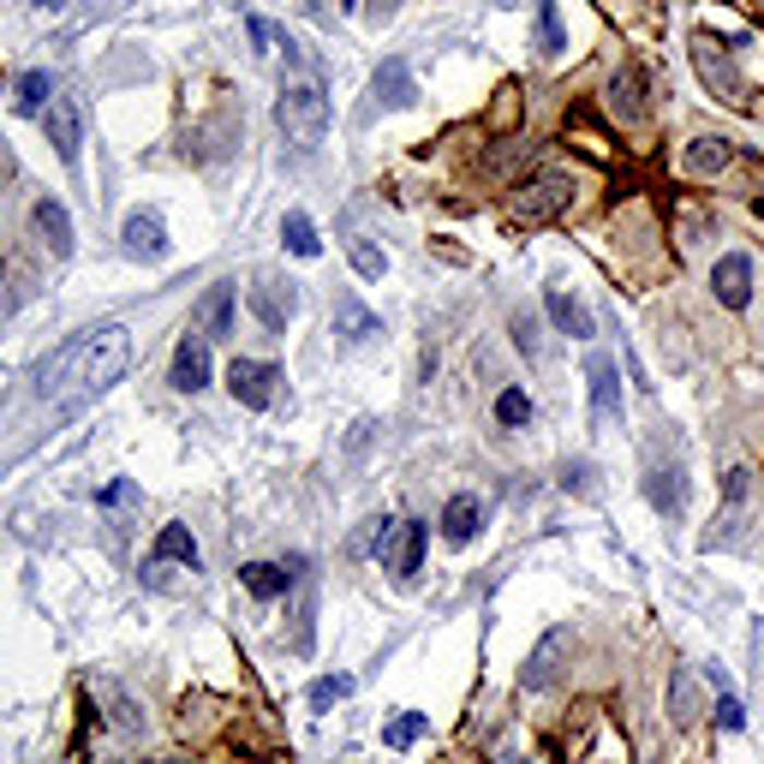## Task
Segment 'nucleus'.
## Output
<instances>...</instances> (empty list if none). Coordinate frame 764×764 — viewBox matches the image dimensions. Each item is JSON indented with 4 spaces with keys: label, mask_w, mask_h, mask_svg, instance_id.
I'll return each mask as SVG.
<instances>
[{
    "label": "nucleus",
    "mask_w": 764,
    "mask_h": 764,
    "mask_svg": "<svg viewBox=\"0 0 764 764\" xmlns=\"http://www.w3.org/2000/svg\"><path fill=\"white\" fill-rule=\"evenodd\" d=\"M126 359H132V341H126L120 323H102L91 335L67 341L55 359L43 365V401H60V406H79L102 394L108 382H120Z\"/></svg>",
    "instance_id": "1"
},
{
    "label": "nucleus",
    "mask_w": 764,
    "mask_h": 764,
    "mask_svg": "<svg viewBox=\"0 0 764 764\" xmlns=\"http://www.w3.org/2000/svg\"><path fill=\"white\" fill-rule=\"evenodd\" d=\"M275 126H282L287 144H299V150L323 144V132H329V96L317 91V84H293V91H282V102H275Z\"/></svg>",
    "instance_id": "2"
},
{
    "label": "nucleus",
    "mask_w": 764,
    "mask_h": 764,
    "mask_svg": "<svg viewBox=\"0 0 764 764\" xmlns=\"http://www.w3.org/2000/svg\"><path fill=\"white\" fill-rule=\"evenodd\" d=\"M568 203H573V180H568V174H538V180H526L514 198H508V215L526 222V227H544L550 215H562Z\"/></svg>",
    "instance_id": "3"
},
{
    "label": "nucleus",
    "mask_w": 764,
    "mask_h": 764,
    "mask_svg": "<svg viewBox=\"0 0 764 764\" xmlns=\"http://www.w3.org/2000/svg\"><path fill=\"white\" fill-rule=\"evenodd\" d=\"M377 556H382V568H389L394 580H413L418 562H425V526H418V520H389Z\"/></svg>",
    "instance_id": "4"
},
{
    "label": "nucleus",
    "mask_w": 764,
    "mask_h": 764,
    "mask_svg": "<svg viewBox=\"0 0 764 764\" xmlns=\"http://www.w3.org/2000/svg\"><path fill=\"white\" fill-rule=\"evenodd\" d=\"M568 652H573V633H568V628H550V633L538 640V652L526 657V675H520V687H526V693H544V687L562 675Z\"/></svg>",
    "instance_id": "5"
},
{
    "label": "nucleus",
    "mask_w": 764,
    "mask_h": 764,
    "mask_svg": "<svg viewBox=\"0 0 764 764\" xmlns=\"http://www.w3.org/2000/svg\"><path fill=\"white\" fill-rule=\"evenodd\" d=\"M275 382H282L275 365H258V359H234V365H227V389H234V401L251 406V413H263V406H270Z\"/></svg>",
    "instance_id": "6"
},
{
    "label": "nucleus",
    "mask_w": 764,
    "mask_h": 764,
    "mask_svg": "<svg viewBox=\"0 0 764 764\" xmlns=\"http://www.w3.org/2000/svg\"><path fill=\"white\" fill-rule=\"evenodd\" d=\"M585 377H592V406H597V425H616V418H621V365L597 353V359L585 365Z\"/></svg>",
    "instance_id": "7"
},
{
    "label": "nucleus",
    "mask_w": 764,
    "mask_h": 764,
    "mask_svg": "<svg viewBox=\"0 0 764 764\" xmlns=\"http://www.w3.org/2000/svg\"><path fill=\"white\" fill-rule=\"evenodd\" d=\"M43 126H48V144H55V156H60V162H79L84 132H79V108H72L67 96H55V102L43 108Z\"/></svg>",
    "instance_id": "8"
},
{
    "label": "nucleus",
    "mask_w": 764,
    "mask_h": 764,
    "mask_svg": "<svg viewBox=\"0 0 764 764\" xmlns=\"http://www.w3.org/2000/svg\"><path fill=\"white\" fill-rule=\"evenodd\" d=\"M693 60H699V79H705L711 91H723L729 102H747V84L735 79L729 55H717V43H711V36H699V43H693Z\"/></svg>",
    "instance_id": "9"
},
{
    "label": "nucleus",
    "mask_w": 764,
    "mask_h": 764,
    "mask_svg": "<svg viewBox=\"0 0 764 764\" xmlns=\"http://www.w3.org/2000/svg\"><path fill=\"white\" fill-rule=\"evenodd\" d=\"M711 287H717V299L729 305V311H741V305L753 299V263H747L741 251L717 258V275H711Z\"/></svg>",
    "instance_id": "10"
},
{
    "label": "nucleus",
    "mask_w": 764,
    "mask_h": 764,
    "mask_svg": "<svg viewBox=\"0 0 764 764\" xmlns=\"http://www.w3.org/2000/svg\"><path fill=\"white\" fill-rule=\"evenodd\" d=\"M609 114H616L621 126H640L645 120V79H640V67H621L616 79H609Z\"/></svg>",
    "instance_id": "11"
},
{
    "label": "nucleus",
    "mask_w": 764,
    "mask_h": 764,
    "mask_svg": "<svg viewBox=\"0 0 764 764\" xmlns=\"http://www.w3.org/2000/svg\"><path fill=\"white\" fill-rule=\"evenodd\" d=\"M210 382V341L203 335H186L180 353H174V389L180 394H198Z\"/></svg>",
    "instance_id": "12"
},
{
    "label": "nucleus",
    "mask_w": 764,
    "mask_h": 764,
    "mask_svg": "<svg viewBox=\"0 0 764 764\" xmlns=\"http://www.w3.org/2000/svg\"><path fill=\"white\" fill-rule=\"evenodd\" d=\"M31 222H36V234H43V246L55 251V258H72V215H67V203L43 198L31 210Z\"/></svg>",
    "instance_id": "13"
},
{
    "label": "nucleus",
    "mask_w": 764,
    "mask_h": 764,
    "mask_svg": "<svg viewBox=\"0 0 764 764\" xmlns=\"http://www.w3.org/2000/svg\"><path fill=\"white\" fill-rule=\"evenodd\" d=\"M126 251H132V258H168V227H162L156 210H138L132 222H126Z\"/></svg>",
    "instance_id": "14"
},
{
    "label": "nucleus",
    "mask_w": 764,
    "mask_h": 764,
    "mask_svg": "<svg viewBox=\"0 0 764 764\" xmlns=\"http://www.w3.org/2000/svg\"><path fill=\"white\" fill-rule=\"evenodd\" d=\"M544 305H550V323L562 329V335H573V341H592V335H597L592 311H585V305L573 299V293H562V287H556V293H550V299H544Z\"/></svg>",
    "instance_id": "15"
},
{
    "label": "nucleus",
    "mask_w": 764,
    "mask_h": 764,
    "mask_svg": "<svg viewBox=\"0 0 764 764\" xmlns=\"http://www.w3.org/2000/svg\"><path fill=\"white\" fill-rule=\"evenodd\" d=\"M198 323H203V341H222V335H234V287H210L203 293V305H198Z\"/></svg>",
    "instance_id": "16"
},
{
    "label": "nucleus",
    "mask_w": 764,
    "mask_h": 764,
    "mask_svg": "<svg viewBox=\"0 0 764 764\" xmlns=\"http://www.w3.org/2000/svg\"><path fill=\"white\" fill-rule=\"evenodd\" d=\"M645 496H652V508H657V514H669V520L687 508V484H681L675 466H652V473H645Z\"/></svg>",
    "instance_id": "17"
},
{
    "label": "nucleus",
    "mask_w": 764,
    "mask_h": 764,
    "mask_svg": "<svg viewBox=\"0 0 764 764\" xmlns=\"http://www.w3.org/2000/svg\"><path fill=\"white\" fill-rule=\"evenodd\" d=\"M335 335H341V341H353V347H359V341L382 335V323H377L371 311H365L359 299H353V293H341V299H335Z\"/></svg>",
    "instance_id": "18"
},
{
    "label": "nucleus",
    "mask_w": 764,
    "mask_h": 764,
    "mask_svg": "<svg viewBox=\"0 0 764 764\" xmlns=\"http://www.w3.org/2000/svg\"><path fill=\"white\" fill-rule=\"evenodd\" d=\"M484 526V502L478 496H454L449 508H442V532H449V544H473Z\"/></svg>",
    "instance_id": "19"
},
{
    "label": "nucleus",
    "mask_w": 764,
    "mask_h": 764,
    "mask_svg": "<svg viewBox=\"0 0 764 764\" xmlns=\"http://www.w3.org/2000/svg\"><path fill=\"white\" fill-rule=\"evenodd\" d=\"M729 162H735L729 138H699V144L687 150V174H693V180H711V174H723Z\"/></svg>",
    "instance_id": "20"
},
{
    "label": "nucleus",
    "mask_w": 764,
    "mask_h": 764,
    "mask_svg": "<svg viewBox=\"0 0 764 764\" xmlns=\"http://www.w3.org/2000/svg\"><path fill=\"white\" fill-rule=\"evenodd\" d=\"M156 562H180V568L198 573L203 568V550H198V538H191L186 526H162L156 532Z\"/></svg>",
    "instance_id": "21"
},
{
    "label": "nucleus",
    "mask_w": 764,
    "mask_h": 764,
    "mask_svg": "<svg viewBox=\"0 0 764 764\" xmlns=\"http://www.w3.org/2000/svg\"><path fill=\"white\" fill-rule=\"evenodd\" d=\"M377 96L389 102V108H406L418 91H413V72H406V60H382V72H377Z\"/></svg>",
    "instance_id": "22"
},
{
    "label": "nucleus",
    "mask_w": 764,
    "mask_h": 764,
    "mask_svg": "<svg viewBox=\"0 0 764 764\" xmlns=\"http://www.w3.org/2000/svg\"><path fill=\"white\" fill-rule=\"evenodd\" d=\"M251 305H258V317H263V329H287V317L299 311V299L282 287H251Z\"/></svg>",
    "instance_id": "23"
},
{
    "label": "nucleus",
    "mask_w": 764,
    "mask_h": 764,
    "mask_svg": "<svg viewBox=\"0 0 764 764\" xmlns=\"http://www.w3.org/2000/svg\"><path fill=\"white\" fill-rule=\"evenodd\" d=\"M239 580H246L251 597H282L287 585H293V573L275 568V562H251V568H239Z\"/></svg>",
    "instance_id": "24"
},
{
    "label": "nucleus",
    "mask_w": 764,
    "mask_h": 764,
    "mask_svg": "<svg viewBox=\"0 0 764 764\" xmlns=\"http://www.w3.org/2000/svg\"><path fill=\"white\" fill-rule=\"evenodd\" d=\"M282 239H287L293 258H317V251H323V239H317V227H311V215H305V210H287Z\"/></svg>",
    "instance_id": "25"
},
{
    "label": "nucleus",
    "mask_w": 764,
    "mask_h": 764,
    "mask_svg": "<svg viewBox=\"0 0 764 764\" xmlns=\"http://www.w3.org/2000/svg\"><path fill=\"white\" fill-rule=\"evenodd\" d=\"M568 36H562V7L556 0H538V55H562Z\"/></svg>",
    "instance_id": "26"
},
{
    "label": "nucleus",
    "mask_w": 764,
    "mask_h": 764,
    "mask_svg": "<svg viewBox=\"0 0 764 764\" xmlns=\"http://www.w3.org/2000/svg\"><path fill=\"white\" fill-rule=\"evenodd\" d=\"M669 711H675V723H699V687L687 669H675V681H669Z\"/></svg>",
    "instance_id": "27"
},
{
    "label": "nucleus",
    "mask_w": 764,
    "mask_h": 764,
    "mask_svg": "<svg viewBox=\"0 0 764 764\" xmlns=\"http://www.w3.org/2000/svg\"><path fill=\"white\" fill-rule=\"evenodd\" d=\"M12 102H19V114H43L48 102H55V84H48V72H24V79H19V96H12Z\"/></svg>",
    "instance_id": "28"
},
{
    "label": "nucleus",
    "mask_w": 764,
    "mask_h": 764,
    "mask_svg": "<svg viewBox=\"0 0 764 764\" xmlns=\"http://www.w3.org/2000/svg\"><path fill=\"white\" fill-rule=\"evenodd\" d=\"M425 729H430V717H418V711H401V717L382 729V747H394V753H401V747H413Z\"/></svg>",
    "instance_id": "29"
},
{
    "label": "nucleus",
    "mask_w": 764,
    "mask_h": 764,
    "mask_svg": "<svg viewBox=\"0 0 764 764\" xmlns=\"http://www.w3.org/2000/svg\"><path fill=\"white\" fill-rule=\"evenodd\" d=\"M496 418H502L508 430L532 425V394L526 389H502V394H496Z\"/></svg>",
    "instance_id": "30"
},
{
    "label": "nucleus",
    "mask_w": 764,
    "mask_h": 764,
    "mask_svg": "<svg viewBox=\"0 0 764 764\" xmlns=\"http://www.w3.org/2000/svg\"><path fill=\"white\" fill-rule=\"evenodd\" d=\"M508 335H514V347L526 353V359H538V353H544V341H538V317H532V311H514Z\"/></svg>",
    "instance_id": "31"
},
{
    "label": "nucleus",
    "mask_w": 764,
    "mask_h": 764,
    "mask_svg": "<svg viewBox=\"0 0 764 764\" xmlns=\"http://www.w3.org/2000/svg\"><path fill=\"white\" fill-rule=\"evenodd\" d=\"M347 251H353V263H359V275H365V282H377V275L389 270V258H382L371 239H347Z\"/></svg>",
    "instance_id": "32"
},
{
    "label": "nucleus",
    "mask_w": 764,
    "mask_h": 764,
    "mask_svg": "<svg viewBox=\"0 0 764 764\" xmlns=\"http://www.w3.org/2000/svg\"><path fill=\"white\" fill-rule=\"evenodd\" d=\"M347 693H353L347 675H329V681H317V687H311V705H317V711H329L335 699H347Z\"/></svg>",
    "instance_id": "33"
},
{
    "label": "nucleus",
    "mask_w": 764,
    "mask_h": 764,
    "mask_svg": "<svg viewBox=\"0 0 764 764\" xmlns=\"http://www.w3.org/2000/svg\"><path fill=\"white\" fill-rule=\"evenodd\" d=\"M741 723H747L741 699H735V693H723V699H717V729H729V735H735V729H741Z\"/></svg>",
    "instance_id": "34"
},
{
    "label": "nucleus",
    "mask_w": 764,
    "mask_h": 764,
    "mask_svg": "<svg viewBox=\"0 0 764 764\" xmlns=\"http://www.w3.org/2000/svg\"><path fill=\"white\" fill-rule=\"evenodd\" d=\"M585 478H592V466H568V473H562V484H568V490H592V484H585Z\"/></svg>",
    "instance_id": "35"
},
{
    "label": "nucleus",
    "mask_w": 764,
    "mask_h": 764,
    "mask_svg": "<svg viewBox=\"0 0 764 764\" xmlns=\"http://www.w3.org/2000/svg\"><path fill=\"white\" fill-rule=\"evenodd\" d=\"M36 7H43V12H55V7H67V0H36Z\"/></svg>",
    "instance_id": "36"
},
{
    "label": "nucleus",
    "mask_w": 764,
    "mask_h": 764,
    "mask_svg": "<svg viewBox=\"0 0 764 764\" xmlns=\"http://www.w3.org/2000/svg\"><path fill=\"white\" fill-rule=\"evenodd\" d=\"M168 764H180V759H168Z\"/></svg>",
    "instance_id": "37"
}]
</instances>
